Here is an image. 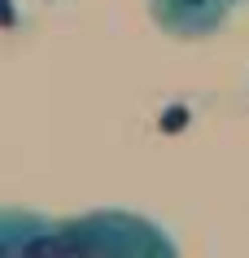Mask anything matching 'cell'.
Instances as JSON below:
<instances>
[{"mask_svg": "<svg viewBox=\"0 0 249 258\" xmlns=\"http://www.w3.org/2000/svg\"><path fill=\"white\" fill-rule=\"evenodd\" d=\"M144 5H149L153 27L180 44L214 40L219 31H227L236 14V0H144Z\"/></svg>", "mask_w": 249, "mask_h": 258, "instance_id": "6da1fadb", "label": "cell"}, {"mask_svg": "<svg viewBox=\"0 0 249 258\" xmlns=\"http://www.w3.org/2000/svg\"><path fill=\"white\" fill-rule=\"evenodd\" d=\"M236 5H245V0H236Z\"/></svg>", "mask_w": 249, "mask_h": 258, "instance_id": "7a4b0ae2", "label": "cell"}]
</instances>
